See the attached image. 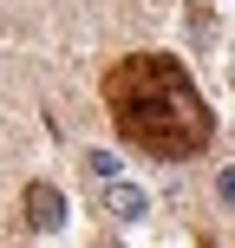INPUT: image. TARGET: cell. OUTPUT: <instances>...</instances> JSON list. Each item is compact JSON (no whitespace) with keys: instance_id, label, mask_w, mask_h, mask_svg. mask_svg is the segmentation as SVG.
<instances>
[{"instance_id":"5","label":"cell","mask_w":235,"mask_h":248,"mask_svg":"<svg viewBox=\"0 0 235 248\" xmlns=\"http://www.w3.org/2000/svg\"><path fill=\"white\" fill-rule=\"evenodd\" d=\"M222 202H235V163L222 170Z\"/></svg>"},{"instance_id":"1","label":"cell","mask_w":235,"mask_h":248,"mask_svg":"<svg viewBox=\"0 0 235 248\" xmlns=\"http://www.w3.org/2000/svg\"><path fill=\"white\" fill-rule=\"evenodd\" d=\"M105 111L118 137L157 163H189L216 144V111L203 105L196 78L170 52H124L105 72Z\"/></svg>"},{"instance_id":"3","label":"cell","mask_w":235,"mask_h":248,"mask_svg":"<svg viewBox=\"0 0 235 248\" xmlns=\"http://www.w3.org/2000/svg\"><path fill=\"white\" fill-rule=\"evenodd\" d=\"M105 202H111V209L124 216V222H137V216H144V189H131V183H118V176H111V189H105Z\"/></svg>"},{"instance_id":"4","label":"cell","mask_w":235,"mask_h":248,"mask_svg":"<svg viewBox=\"0 0 235 248\" xmlns=\"http://www.w3.org/2000/svg\"><path fill=\"white\" fill-rule=\"evenodd\" d=\"M85 170L98 176V183H111V176H118V157H111V150H92V157H85Z\"/></svg>"},{"instance_id":"2","label":"cell","mask_w":235,"mask_h":248,"mask_svg":"<svg viewBox=\"0 0 235 248\" xmlns=\"http://www.w3.org/2000/svg\"><path fill=\"white\" fill-rule=\"evenodd\" d=\"M20 216L39 229V235L65 229V196H59V183H26V189H20Z\"/></svg>"}]
</instances>
